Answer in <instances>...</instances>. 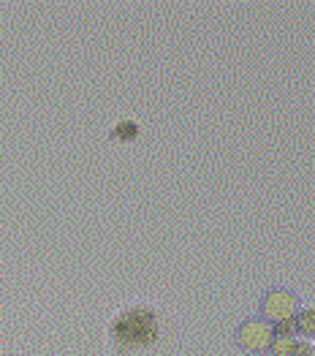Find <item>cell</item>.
Instances as JSON below:
<instances>
[{"instance_id": "obj_1", "label": "cell", "mask_w": 315, "mask_h": 356, "mask_svg": "<svg viewBox=\"0 0 315 356\" xmlns=\"http://www.w3.org/2000/svg\"><path fill=\"white\" fill-rule=\"evenodd\" d=\"M109 337L117 351H142L161 340V316L147 305H134L117 313Z\"/></svg>"}, {"instance_id": "obj_2", "label": "cell", "mask_w": 315, "mask_h": 356, "mask_svg": "<svg viewBox=\"0 0 315 356\" xmlns=\"http://www.w3.org/2000/svg\"><path fill=\"white\" fill-rule=\"evenodd\" d=\"M302 302L299 294L283 289V286H275V289H266L264 297L258 302V313H261V321H266L269 327H277V324H288L293 321V316L299 313Z\"/></svg>"}, {"instance_id": "obj_3", "label": "cell", "mask_w": 315, "mask_h": 356, "mask_svg": "<svg viewBox=\"0 0 315 356\" xmlns=\"http://www.w3.org/2000/svg\"><path fill=\"white\" fill-rule=\"evenodd\" d=\"M234 343L242 354H266L272 343V327L261 318H245L234 329Z\"/></svg>"}, {"instance_id": "obj_4", "label": "cell", "mask_w": 315, "mask_h": 356, "mask_svg": "<svg viewBox=\"0 0 315 356\" xmlns=\"http://www.w3.org/2000/svg\"><path fill=\"white\" fill-rule=\"evenodd\" d=\"M296 340H299V337H296V332H293V324H291V321H288V324H277V327H272L269 354L272 356H288Z\"/></svg>"}, {"instance_id": "obj_5", "label": "cell", "mask_w": 315, "mask_h": 356, "mask_svg": "<svg viewBox=\"0 0 315 356\" xmlns=\"http://www.w3.org/2000/svg\"><path fill=\"white\" fill-rule=\"evenodd\" d=\"M293 332L296 334H302V340H307V337H313L315 334V310L313 307H299V313L293 316Z\"/></svg>"}, {"instance_id": "obj_6", "label": "cell", "mask_w": 315, "mask_h": 356, "mask_svg": "<svg viewBox=\"0 0 315 356\" xmlns=\"http://www.w3.org/2000/svg\"><path fill=\"white\" fill-rule=\"evenodd\" d=\"M139 134V128H136V122H122V125H117L112 128V139H131V136H136Z\"/></svg>"}, {"instance_id": "obj_7", "label": "cell", "mask_w": 315, "mask_h": 356, "mask_svg": "<svg viewBox=\"0 0 315 356\" xmlns=\"http://www.w3.org/2000/svg\"><path fill=\"white\" fill-rule=\"evenodd\" d=\"M288 356H313V343L299 337V340L293 343V348H291V354Z\"/></svg>"}]
</instances>
